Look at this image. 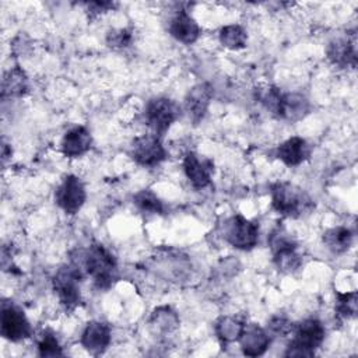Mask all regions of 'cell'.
Wrapping results in <instances>:
<instances>
[{"label": "cell", "instance_id": "obj_1", "mask_svg": "<svg viewBox=\"0 0 358 358\" xmlns=\"http://www.w3.org/2000/svg\"><path fill=\"white\" fill-rule=\"evenodd\" d=\"M257 101L278 119L296 122L303 119L310 109L309 101L296 92H282L275 85H267L256 91Z\"/></svg>", "mask_w": 358, "mask_h": 358}, {"label": "cell", "instance_id": "obj_2", "mask_svg": "<svg viewBox=\"0 0 358 358\" xmlns=\"http://www.w3.org/2000/svg\"><path fill=\"white\" fill-rule=\"evenodd\" d=\"M78 267L87 271L99 289H109L119 280L117 262L102 243H92L84 250L83 263Z\"/></svg>", "mask_w": 358, "mask_h": 358}, {"label": "cell", "instance_id": "obj_3", "mask_svg": "<svg viewBox=\"0 0 358 358\" xmlns=\"http://www.w3.org/2000/svg\"><path fill=\"white\" fill-rule=\"evenodd\" d=\"M271 207L282 217L298 218L312 210L310 197L289 182H275L270 187Z\"/></svg>", "mask_w": 358, "mask_h": 358}, {"label": "cell", "instance_id": "obj_4", "mask_svg": "<svg viewBox=\"0 0 358 358\" xmlns=\"http://www.w3.org/2000/svg\"><path fill=\"white\" fill-rule=\"evenodd\" d=\"M326 336L324 326L320 320L310 317L294 329V337L289 341L285 357H313L315 351L322 345Z\"/></svg>", "mask_w": 358, "mask_h": 358}, {"label": "cell", "instance_id": "obj_5", "mask_svg": "<svg viewBox=\"0 0 358 358\" xmlns=\"http://www.w3.org/2000/svg\"><path fill=\"white\" fill-rule=\"evenodd\" d=\"M268 245L275 267L282 273H294L302 264L298 253V243L281 227H277L268 236Z\"/></svg>", "mask_w": 358, "mask_h": 358}, {"label": "cell", "instance_id": "obj_6", "mask_svg": "<svg viewBox=\"0 0 358 358\" xmlns=\"http://www.w3.org/2000/svg\"><path fill=\"white\" fill-rule=\"evenodd\" d=\"M81 268L77 264H66L53 275V289L60 305L66 310L74 309L81 302L80 280Z\"/></svg>", "mask_w": 358, "mask_h": 358}, {"label": "cell", "instance_id": "obj_7", "mask_svg": "<svg viewBox=\"0 0 358 358\" xmlns=\"http://www.w3.org/2000/svg\"><path fill=\"white\" fill-rule=\"evenodd\" d=\"M144 117L152 134L161 138L179 117V106L169 98L157 96L147 102Z\"/></svg>", "mask_w": 358, "mask_h": 358}, {"label": "cell", "instance_id": "obj_8", "mask_svg": "<svg viewBox=\"0 0 358 358\" xmlns=\"http://www.w3.org/2000/svg\"><path fill=\"white\" fill-rule=\"evenodd\" d=\"M224 239L235 249L250 250L259 242V224L235 214L224 224Z\"/></svg>", "mask_w": 358, "mask_h": 358}, {"label": "cell", "instance_id": "obj_9", "mask_svg": "<svg viewBox=\"0 0 358 358\" xmlns=\"http://www.w3.org/2000/svg\"><path fill=\"white\" fill-rule=\"evenodd\" d=\"M130 157L140 166L152 168L166 159V150L159 137L154 134H143L131 141Z\"/></svg>", "mask_w": 358, "mask_h": 358}, {"label": "cell", "instance_id": "obj_10", "mask_svg": "<svg viewBox=\"0 0 358 358\" xmlns=\"http://www.w3.org/2000/svg\"><path fill=\"white\" fill-rule=\"evenodd\" d=\"M87 200V190L76 175H66L55 192L56 204L69 215L77 214Z\"/></svg>", "mask_w": 358, "mask_h": 358}, {"label": "cell", "instance_id": "obj_11", "mask_svg": "<svg viewBox=\"0 0 358 358\" xmlns=\"http://www.w3.org/2000/svg\"><path fill=\"white\" fill-rule=\"evenodd\" d=\"M1 336L13 343H18L31 337L32 327L24 312L14 303L3 302L0 319Z\"/></svg>", "mask_w": 358, "mask_h": 358}, {"label": "cell", "instance_id": "obj_12", "mask_svg": "<svg viewBox=\"0 0 358 358\" xmlns=\"http://www.w3.org/2000/svg\"><path fill=\"white\" fill-rule=\"evenodd\" d=\"M183 171L194 189H204L211 183L214 164L211 159L196 152H187L183 159Z\"/></svg>", "mask_w": 358, "mask_h": 358}, {"label": "cell", "instance_id": "obj_13", "mask_svg": "<svg viewBox=\"0 0 358 358\" xmlns=\"http://www.w3.org/2000/svg\"><path fill=\"white\" fill-rule=\"evenodd\" d=\"M112 333L108 323L101 320L88 322L81 333V345L92 355L102 354L110 344Z\"/></svg>", "mask_w": 358, "mask_h": 358}, {"label": "cell", "instance_id": "obj_14", "mask_svg": "<svg viewBox=\"0 0 358 358\" xmlns=\"http://www.w3.org/2000/svg\"><path fill=\"white\" fill-rule=\"evenodd\" d=\"M241 350L248 357H259L266 352L270 345V336L263 327L256 323H245L238 338Z\"/></svg>", "mask_w": 358, "mask_h": 358}, {"label": "cell", "instance_id": "obj_15", "mask_svg": "<svg viewBox=\"0 0 358 358\" xmlns=\"http://www.w3.org/2000/svg\"><path fill=\"white\" fill-rule=\"evenodd\" d=\"M310 152V144L305 138L294 136L287 138L277 147L275 157L287 166H298L303 164L306 159H309Z\"/></svg>", "mask_w": 358, "mask_h": 358}, {"label": "cell", "instance_id": "obj_16", "mask_svg": "<svg viewBox=\"0 0 358 358\" xmlns=\"http://www.w3.org/2000/svg\"><path fill=\"white\" fill-rule=\"evenodd\" d=\"M213 98V88L208 83L194 85L185 96V110L187 112L192 122L199 123L210 106Z\"/></svg>", "mask_w": 358, "mask_h": 358}, {"label": "cell", "instance_id": "obj_17", "mask_svg": "<svg viewBox=\"0 0 358 358\" xmlns=\"http://www.w3.org/2000/svg\"><path fill=\"white\" fill-rule=\"evenodd\" d=\"M168 31L172 38L185 45L194 43L200 36L199 24L186 10L176 11V14L169 21Z\"/></svg>", "mask_w": 358, "mask_h": 358}, {"label": "cell", "instance_id": "obj_18", "mask_svg": "<svg viewBox=\"0 0 358 358\" xmlns=\"http://www.w3.org/2000/svg\"><path fill=\"white\" fill-rule=\"evenodd\" d=\"M92 145V136L84 126H76L66 131L62 138L60 150L69 158H77L90 151Z\"/></svg>", "mask_w": 358, "mask_h": 358}, {"label": "cell", "instance_id": "obj_19", "mask_svg": "<svg viewBox=\"0 0 358 358\" xmlns=\"http://www.w3.org/2000/svg\"><path fill=\"white\" fill-rule=\"evenodd\" d=\"M329 60L338 67H355L357 66V46L355 35L347 38H337L327 46Z\"/></svg>", "mask_w": 358, "mask_h": 358}, {"label": "cell", "instance_id": "obj_20", "mask_svg": "<svg viewBox=\"0 0 358 358\" xmlns=\"http://www.w3.org/2000/svg\"><path fill=\"white\" fill-rule=\"evenodd\" d=\"M322 239L333 255H343L351 248L354 235L347 227H333L324 231Z\"/></svg>", "mask_w": 358, "mask_h": 358}, {"label": "cell", "instance_id": "obj_21", "mask_svg": "<svg viewBox=\"0 0 358 358\" xmlns=\"http://www.w3.org/2000/svg\"><path fill=\"white\" fill-rule=\"evenodd\" d=\"M28 92V77L25 71L15 66L10 69L4 77H3V85H1V96H22Z\"/></svg>", "mask_w": 358, "mask_h": 358}, {"label": "cell", "instance_id": "obj_22", "mask_svg": "<svg viewBox=\"0 0 358 358\" xmlns=\"http://www.w3.org/2000/svg\"><path fill=\"white\" fill-rule=\"evenodd\" d=\"M245 323L234 316H222L215 322L214 331L222 344L238 341Z\"/></svg>", "mask_w": 358, "mask_h": 358}, {"label": "cell", "instance_id": "obj_23", "mask_svg": "<svg viewBox=\"0 0 358 358\" xmlns=\"http://www.w3.org/2000/svg\"><path fill=\"white\" fill-rule=\"evenodd\" d=\"M150 324L155 331L171 333L178 329L179 317L169 306H159L151 313Z\"/></svg>", "mask_w": 358, "mask_h": 358}, {"label": "cell", "instance_id": "obj_24", "mask_svg": "<svg viewBox=\"0 0 358 358\" xmlns=\"http://www.w3.org/2000/svg\"><path fill=\"white\" fill-rule=\"evenodd\" d=\"M220 42L224 48L231 50L243 49L248 43V34L246 31L238 24H229L220 29L218 34Z\"/></svg>", "mask_w": 358, "mask_h": 358}, {"label": "cell", "instance_id": "obj_25", "mask_svg": "<svg viewBox=\"0 0 358 358\" xmlns=\"http://www.w3.org/2000/svg\"><path fill=\"white\" fill-rule=\"evenodd\" d=\"M134 206L144 214H164V203L162 200L151 190L143 189L133 196Z\"/></svg>", "mask_w": 358, "mask_h": 358}, {"label": "cell", "instance_id": "obj_26", "mask_svg": "<svg viewBox=\"0 0 358 358\" xmlns=\"http://www.w3.org/2000/svg\"><path fill=\"white\" fill-rule=\"evenodd\" d=\"M334 310L343 319H354L357 316V292H336Z\"/></svg>", "mask_w": 358, "mask_h": 358}, {"label": "cell", "instance_id": "obj_27", "mask_svg": "<svg viewBox=\"0 0 358 358\" xmlns=\"http://www.w3.org/2000/svg\"><path fill=\"white\" fill-rule=\"evenodd\" d=\"M38 354L41 357H62L63 350L56 338V336L50 331H43L38 341Z\"/></svg>", "mask_w": 358, "mask_h": 358}, {"label": "cell", "instance_id": "obj_28", "mask_svg": "<svg viewBox=\"0 0 358 358\" xmlns=\"http://www.w3.org/2000/svg\"><path fill=\"white\" fill-rule=\"evenodd\" d=\"M133 41V34L127 28L110 29L106 34V45L112 49H123L127 48Z\"/></svg>", "mask_w": 358, "mask_h": 358}, {"label": "cell", "instance_id": "obj_29", "mask_svg": "<svg viewBox=\"0 0 358 358\" xmlns=\"http://www.w3.org/2000/svg\"><path fill=\"white\" fill-rule=\"evenodd\" d=\"M267 329H268L270 333H273V334H275V336L284 337V336H287L289 331H292L294 327H292L291 320H289L287 316H284V315H275V316H273V317L270 319V322H268V324H267Z\"/></svg>", "mask_w": 358, "mask_h": 358}, {"label": "cell", "instance_id": "obj_30", "mask_svg": "<svg viewBox=\"0 0 358 358\" xmlns=\"http://www.w3.org/2000/svg\"><path fill=\"white\" fill-rule=\"evenodd\" d=\"M116 4L112 3V1H90V3H85V7H87V11L90 14V17H95V15H99L102 13H106L109 10H112Z\"/></svg>", "mask_w": 358, "mask_h": 358}]
</instances>
